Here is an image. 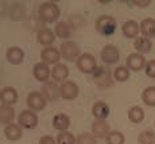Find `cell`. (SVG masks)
Wrapping results in <instances>:
<instances>
[{"label": "cell", "mask_w": 155, "mask_h": 144, "mask_svg": "<svg viewBox=\"0 0 155 144\" xmlns=\"http://www.w3.org/2000/svg\"><path fill=\"white\" fill-rule=\"evenodd\" d=\"M10 16L14 20H22L23 18L26 16L25 7H23L22 4H18V3H15L12 7H11V10H10Z\"/></svg>", "instance_id": "cell-32"}, {"label": "cell", "mask_w": 155, "mask_h": 144, "mask_svg": "<svg viewBox=\"0 0 155 144\" xmlns=\"http://www.w3.org/2000/svg\"><path fill=\"white\" fill-rule=\"evenodd\" d=\"M27 106L31 110H42L46 106L47 100L41 92H31L27 96Z\"/></svg>", "instance_id": "cell-10"}, {"label": "cell", "mask_w": 155, "mask_h": 144, "mask_svg": "<svg viewBox=\"0 0 155 144\" xmlns=\"http://www.w3.org/2000/svg\"><path fill=\"white\" fill-rule=\"evenodd\" d=\"M116 19L109 15H101L96 20V30L103 37H111L116 31Z\"/></svg>", "instance_id": "cell-2"}, {"label": "cell", "mask_w": 155, "mask_h": 144, "mask_svg": "<svg viewBox=\"0 0 155 144\" xmlns=\"http://www.w3.org/2000/svg\"><path fill=\"white\" fill-rule=\"evenodd\" d=\"M77 139L73 136V133L68 131L59 132L58 136H57V144H76Z\"/></svg>", "instance_id": "cell-33"}, {"label": "cell", "mask_w": 155, "mask_h": 144, "mask_svg": "<svg viewBox=\"0 0 155 144\" xmlns=\"http://www.w3.org/2000/svg\"><path fill=\"white\" fill-rule=\"evenodd\" d=\"M39 144H57V140H54L53 136H49V135H45L39 139Z\"/></svg>", "instance_id": "cell-36"}, {"label": "cell", "mask_w": 155, "mask_h": 144, "mask_svg": "<svg viewBox=\"0 0 155 144\" xmlns=\"http://www.w3.org/2000/svg\"><path fill=\"white\" fill-rule=\"evenodd\" d=\"M144 70H146V74H147L150 78H155V59H151V61L147 62Z\"/></svg>", "instance_id": "cell-35"}, {"label": "cell", "mask_w": 155, "mask_h": 144, "mask_svg": "<svg viewBox=\"0 0 155 144\" xmlns=\"http://www.w3.org/2000/svg\"><path fill=\"white\" fill-rule=\"evenodd\" d=\"M53 127L55 129H58L59 132L66 131L70 127V119L65 113H57L53 117Z\"/></svg>", "instance_id": "cell-24"}, {"label": "cell", "mask_w": 155, "mask_h": 144, "mask_svg": "<svg viewBox=\"0 0 155 144\" xmlns=\"http://www.w3.org/2000/svg\"><path fill=\"white\" fill-rule=\"evenodd\" d=\"M5 58L10 64L12 65H19L23 62L25 59V51H23L20 47H16V46H12L5 51Z\"/></svg>", "instance_id": "cell-17"}, {"label": "cell", "mask_w": 155, "mask_h": 144, "mask_svg": "<svg viewBox=\"0 0 155 144\" xmlns=\"http://www.w3.org/2000/svg\"><path fill=\"white\" fill-rule=\"evenodd\" d=\"M93 81L100 88H108L113 83L112 73L105 66H97L96 71L93 73Z\"/></svg>", "instance_id": "cell-4"}, {"label": "cell", "mask_w": 155, "mask_h": 144, "mask_svg": "<svg viewBox=\"0 0 155 144\" xmlns=\"http://www.w3.org/2000/svg\"><path fill=\"white\" fill-rule=\"evenodd\" d=\"M41 93L45 96V98L47 101H55L61 97V88L57 85V82H54V81H47V82L43 83Z\"/></svg>", "instance_id": "cell-9"}, {"label": "cell", "mask_w": 155, "mask_h": 144, "mask_svg": "<svg viewBox=\"0 0 155 144\" xmlns=\"http://www.w3.org/2000/svg\"><path fill=\"white\" fill-rule=\"evenodd\" d=\"M121 31H123L124 37L128 39H136L140 32V25H138V22L135 20H127L121 26Z\"/></svg>", "instance_id": "cell-16"}, {"label": "cell", "mask_w": 155, "mask_h": 144, "mask_svg": "<svg viewBox=\"0 0 155 144\" xmlns=\"http://www.w3.org/2000/svg\"><path fill=\"white\" fill-rule=\"evenodd\" d=\"M61 15L59 7L53 2H45L38 8V18L45 23H53Z\"/></svg>", "instance_id": "cell-1"}, {"label": "cell", "mask_w": 155, "mask_h": 144, "mask_svg": "<svg viewBox=\"0 0 155 144\" xmlns=\"http://www.w3.org/2000/svg\"><path fill=\"white\" fill-rule=\"evenodd\" d=\"M68 76H69V67L64 64H57L54 67L51 69V77L54 82H62L68 81Z\"/></svg>", "instance_id": "cell-18"}, {"label": "cell", "mask_w": 155, "mask_h": 144, "mask_svg": "<svg viewBox=\"0 0 155 144\" xmlns=\"http://www.w3.org/2000/svg\"><path fill=\"white\" fill-rule=\"evenodd\" d=\"M18 123H19V127H22V128L34 129L38 125V116H37V113L31 109L22 110L19 117H18Z\"/></svg>", "instance_id": "cell-6"}, {"label": "cell", "mask_w": 155, "mask_h": 144, "mask_svg": "<svg viewBox=\"0 0 155 144\" xmlns=\"http://www.w3.org/2000/svg\"><path fill=\"white\" fill-rule=\"evenodd\" d=\"M128 119H130V121H132L134 124L142 123L143 120H144V110H143V108L138 106V105L131 106L130 110H128Z\"/></svg>", "instance_id": "cell-27"}, {"label": "cell", "mask_w": 155, "mask_h": 144, "mask_svg": "<svg viewBox=\"0 0 155 144\" xmlns=\"http://www.w3.org/2000/svg\"><path fill=\"white\" fill-rule=\"evenodd\" d=\"M134 47H135L136 53L139 54H147L151 51V49H153V43H151V41L148 39V38H144V37H139L136 38L135 42H134Z\"/></svg>", "instance_id": "cell-23"}, {"label": "cell", "mask_w": 155, "mask_h": 144, "mask_svg": "<svg viewBox=\"0 0 155 144\" xmlns=\"http://www.w3.org/2000/svg\"><path fill=\"white\" fill-rule=\"evenodd\" d=\"M15 119V110L10 105H0V123L4 125L12 124Z\"/></svg>", "instance_id": "cell-22"}, {"label": "cell", "mask_w": 155, "mask_h": 144, "mask_svg": "<svg viewBox=\"0 0 155 144\" xmlns=\"http://www.w3.org/2000/svg\"><path fill=\"white\" fill-rule=\"evenodd\" d=\"M134 4H135L136 7L144 8V7H148V5L151 4V0H135V2H134Z\"/></svg>", "instance_id": "cell-37"}, {"label": "cell", "mask_w": 155, "mask_h": 144, "mask_svg": "<svg viewBox=\"0 0 155 144\" xmlns=\"http://www.w3.org/2000/svg\"><path fill=\"white\" fill-rule=\"evenodd\" d=\"M34 77L37 78L39 82H47L51 76V70H50V66L45 62H38L37 65L34 66Z\"/></svg>", "instance_id": "cell-15"}, {"label": "cell", "mask_w": 155, "mask_h": 144, "mask_svg": "<svg viewBox=\"0 0 155 144\" xmlns=\"http://www.w3.org/2000/svg\"><path fill=\"white\" fill-rule=\"evenodd\" d=\"M77 67H78V70L81 71V73L93 74L97 69L96 58L89 53L81 54V55L78 57V59H77Z\"/></svg>", "instance_id": "cell-3"}, {"label": "cell", "mask_w": 155, "mask_h": 144, "mask_svg": "<svg viewBox=\"0 0 155 144\" xmlns=\"http://www.w3.org/2000/svg\"><path fill=\"white\" fill-rule=\"evenodd\" d=\"M54 34L61 39H69L71 37V25L69 22H58L55 25Z\"/></svg>", "instance_id": "cell-25"}, {"label": "cell", "mask_w": 155, "mask_h": 144, "mask_svg": "<svg viewBox=\"0 0 155 144\" xmlns=\"http://www.w3.org/2000/svg\"><path fill=\"white\" fill-rule=\"evenodd\" d=\"M37 41L42 46H50V44L54 43L55 34L49 28H41L37 32Z\"/></svg>", "instance_id": "cell-20"}, {"label": "cell", "mask_w": 155, "mask_h": 144, "mask_svg": "<svg viewBox=\"0 0 155 144\" xmlns=\"http://www.w3.org/2000/svg\"><path fill=\"white\" fill-rule=\"evenodd\" d=\"M138 144H155V133L150 129H144L139 133Z\"/></svg>", "instance_id": "cell-31"}, {"label": "cell", "mask_w": 155, "mask_h": 144, "mask_svg": "<svg viewBox=\"0 0 155 144\" xmlns=\"http://www.w3.org/2000/svg\"><path fill=\"white\" fill-rule=\"evenodd\" d=\"M4 135L8 140L16 142V140H19L20 137H22V129H20V127L18 124H14L12 123V124H10V125H5Z\"/></svg>", "instance_id": "cell-26"}, {"label": "cell", "mask_w": 155, "mask_h": 144, "mask_svg": "<svg viewBox=\"0 0 155 144\" xmlns=\"http://www.w3.org/2000/svg\"><path fill=\"white\" fill-rule=\"evenodd\" d=\"M107 144H124L126 137L120 131H111L107 136Z\"/></svg>", "instance_id": "cell-30"}, {"label": "cell", "mask_w": 155, "mask_h": 144, "mask_svg": "<svg viewBox=\"0 0 155 144\" xmlns=\"http://www.w3.org/2000/svg\"><path fill=\"white\" fill-rule=\"evenodd\" d=\"M59 51H61V55L64 57L66 61H76L78 59V57L81 55V53H80V47L77 43H74V42L71 41H65L61 43V46H59Z\"/></svg>", "instance_id": "cell-5"}, {"label": "cell", "mask_w": 155, "mask_h": 144, "mask_svg": "<svg viewBox=\"0 0 155 144\" xmlns=\"http://www.w3.org/2000/svg\"><path fill=\"white\" fill-rule=\"evenodd\" d=\"M154 125H155V121H154Z\"/></svg>", "instance_id": "cell-38"}, {"label": "cell", "mask_w": 155, "mask_h": 144, "mask_svg": "<svg viewBox=\"0 0 155 144\" xmlns=\"http://www.w3.org/2000/svg\"><path fill=\"white\" fill-rule=\"evenodd\" d=\"M130 78V69L127 66H117L113 70V80H116L117 82H124Z\"/></svg>", "instance_id": "cell-29"}, {"label": "cell", "mask_w": 155, "mask_h": 144, "mask_svg": "<svg viewBox=\"0 0 155 144\" xmlns=\"http://www.w3.org/2000/svg\"><path fill=\"white\" fill-rule=\"evenodd\" d=\"M41 59L42 62L47 65H57L59 64V59H61V51L55 47H45L41 53Z\"/></svg>", "instance_id": "cell-11"}, {"label": "cell", "mask_w": 155, "mask_h": 144, "mask_svg": "<svg viewBox=\"0 0 155 144\" xmlns=\"http://www.w3.org/2000/svg\"><path fill=\"white\" fill-rule=\"evenodd\" d=\"M109 132H111V128L105 120H96L92 124V135L96 139H107Z\"/></svg>", "instance_id": "cell-12"}, {"label": "cell", "mask_w": 155, "mask_h": 144, "mask_svg": "<svg viewBox=\"0 0 155 144\" xmlns=\"http://www.w3.org/2000/svg\"><path fill=\"white\" fill-rule=\"evenodd\" d=\"M142 100L147 106H155V86H147L142 92Z\"/></svg>", "instance_id": "cell-28"}, {"label": "cell", "mask_w": 155, "mask_h": 144, "mask_svg": "<svg viewBox=\"0 0 155 144\" xmlns=\"http://www.w3.org/2000/svg\"><path fill=\"white\" fill-rule=\"evenodd\" d=\"M146 65H147V62H146L144 55L139 53L130 54L126 59V66L132 71H140L142 69L146 67Z\"/></svg>", "instance_id": "cell-8"}, {"label": "cell", "mask_w": 155, "mask_h": 144, "mask_svg": "<svg viewBox=\"0 0 155 144\" xmlns=\"http://www.w3.org/2000/svg\"><path fill=\"white\" fill-rule=\"evenodd\" d=\"M76 144H97V140L96 137L92 135V132H84V133L78 135L77 137V143Z\"/></svg>", "instance_id": "cell-34"}, {"label": "cell", "mask_w": 155, "mask_h": 144, "mask_svg": "<svg viewBox=\"0 0 155 144\" xmlns=\"http://www.w3.org/2000/svg\"><path fill=\"white\" fill-rule=\"evenodd\" d=\"M59 88H61V97L64 100H73V98H76L78 96L80 92L77 83L73 82V81H65Z\"/></svg>", "instance_id": "cell-13"}, {"label": "cell", "mask_w": 155, "mask_h": 144, "mask_svg": "<svg viewBox=\"0 0 155 144\" xmlns=\"http://www.w3.org/2000/svg\"><path fill=\"white\" fill-rule=\"evenodd\" d=\"M0 101L4 105L12 106L14 104L18 103V92L12 86H4L0 89Z\"/></svg>", "instance_id": "cell-14"}, {"label": "cell", "mask_w": 155, "mask_h": 144, "mask_svg": "<svg viewBox=\"0 0 155 144\" xmlns=\"http://www.w3.org/2000/svg\"><path fill=\"white\" fill-rule=\"evenodd\" d=\"M100 57L104 64L113 65V64H116V62H119V59H120V51H119V49L115 44H107V46H104L103 50H101Z\"/></svg>", "instance_id": "cell-7"}, {"label": "cell", "mask_w": 155, "mask_h": 144, "mask_svg": "<svg viewBox=\"0 0 155 144\" xmlns=\"http://www.w3.org/2000/svg\"><path fill=\"white\" fill-rule=\"evenodd\" d=\"M140 32L144 38H151L155 37V19L153 18H146L140 22Z\"/></svg>", "instance_id": "cell-21"}, {"label": "cell", "mask_w": 155, "mask_h": 144, "mask_svg": "<svg viewBox=\"0 0 155 144\" xmlns=\"http://www.w3.org/2000/svg\"><path fill=\"white\" fill-rule=\"evenodd\" d=\"M92 113L96 120H105L109 116V105L104 101H97L92 106Z\"/></svg>", "instance_id": "cell-19"}]
</instances>
